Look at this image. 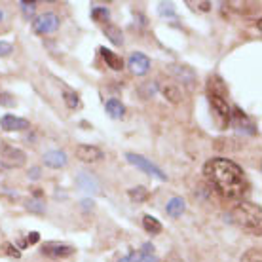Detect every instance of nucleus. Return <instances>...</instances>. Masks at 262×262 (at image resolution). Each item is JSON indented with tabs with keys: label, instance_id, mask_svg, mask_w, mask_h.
<instances>
[{
	"label": "nucleus",
	"instance_id": "obj_15",
	"mask_svg": "<svg viewBox=\"0 0 262 262\" xmlns=\"http://www.w3.org/2000/svg\"><path fill=\"white\" fill-rule=\"evenodd\" d=\"M165 211H167V215L169 216H181L184 213V200L183 198H171L169 203H167V207H165Z\"/></svg>",
	"mask_w": 262,
	"mask_h": 262
},
{
	"label": "nucleus",
	"instance_id": "obj_24",
	"mask_svg": "<svg viewBox=\"0 0 262 262\" xmlns=\"http://www.w3.org/2000/svg\"><path fill=\"white\" fill-rule=\"evenodd\" d=\"M65 103H67V106H69V108H76V106L80 105L78 95H76V93L67 92V93H65Z\"/></svg>",
	"mask_w": 262,
	"mask_h": 262
},
{
	"label": "nucleus",
	"instance_id": "obj_16",
	"mask_svg": "<svg viewBox=\"0 0 262 262\" xmlns=\"http://www.w3.org/2000/svg\"><path fill=\"white\" fill-rule=\"evenodd\" d=\"M143 226H144V230L150 232V234H160V232H162V224H160V221L150 215L143 216Z\"/></svg>",
	"mask_w": 262,
	"mask_h": 262
},
{
	"label": "nucleus",
	"instance_id": "obj_32",
	"mask_svg": "<svg viewBox=\"0 0 262 262\" xmlns=\"http://www.w3.org/2000/svg\"><path fill=\"white\" fill-rule=\"evenodd\" d=\"M40 239V236L38 234H36V232H33V234H31V236L27 237V243H36Z\"/></svg>",
	"mask_w": 262,
	"mask_h": 262
},
{
	"label": "nucleus",
	"instance_id": "obj_25",
	"mask_svg": "<svg viewBox=\"0 0 262 262\" xmlns=\"http://www.w3.org/2000/svg\"><path fill=\"white\" fill-rule=\"evenodd\" d=\"M21 10L25 13V17H33L36 10V2H21Z\"/></svg>",
	"mask_w": 262,
	"mask_h": 262
},
{
	"label": "nucleus",
	"instance_id": "obj_4",
	"mask_svg": "<svg viewBox=\"0 0 262 262\" xmlns=\"http://www.w3.org/2000/svg\"><path fill=\"white\" fill-rule=\"evenodd\" d=\"M209 103H211L213 112H215L216 120H219V124L223 125V127H226V125L232 122V111H230L226 99H224L221 93L209 92Z\"/></svg>",
	"mask_w": 262,
	"mask_h": 262
},
{
	"label": "nucleus",
	"instance_id": "obj_30",
	"mask_svg": "<svg viewBox=\"0 0 262 262\" xmlns=\"http://www.w3.org/2000/svg\"><path fill=\"white\" fill-rule=\"evenodd\" d=\"M4 249H6L8 255H13V256H19V251H15V247H12L10 243H4Z\"/></svg>",
	"mask_w": 262,
	"mask_h": 262
},
{
	"label": "nucleus",
	"instance_id": "obj_9",
	"mask_svg": "<svg viewBox=\"0 0 262 262\" xmlns=\"http://www.w3.org/2000/svg\"><path fill=\"white\" fill-rule=\"evenodd\" d=\"M76 158H80L82 162H97L103 158V152L92 144H80L76 148Z\"/></svg>",
	"mask_w": 262,
	"mask_h": 262
},
{
	"label": "nucleus",
	"instance_id": "obj_26",
	"mask_svg": "<svg viewBox=\"0 0 262 262\" xmlns=\"http://www.w3.org/2000/svg\"><path fill=\"white\" fill-rule=\"evenodd\" d=\"M15 105V99L10 93H0V106H13Z\"/></svg>",
	"mask_w": 262,
	"mask_h": 262
},
{
	"label": "nucleus",
	"instance_id": "obj_2",
	"mask_svg": "<svg viewBox=\"0 0 262 262\" xmlns=\"http://www.w3.org/2000/svg\"><path fill=\"white\" fill-rule=\"evenodd\" d=\"M232 216H234V223L243 228L245 232H249L253 236H260L262 230V211L258 205L249 202L239 203L236 209L232 211Z\"/></svg>",
	"mask_w": 262,
	"mask_h": 262
},
{
	"label": "nucleus",
	"instance_id": "obj_20",
	"mask_svg": "<svg viewBox=\"0 0 262 262\" xmlns=\"http://www.w3.org/2000/svg\"><path fill=\"white\" fill-rule=\"evenodd\" d=\"M156 90H158V85H156V82H146V84L139 90L141 92V97H144V99H148V97H152L154 93H156Z\"/></svg>",
	"mask_w": 262,
	"mask_h": 262
},
{
	"label": "nucleus",
	"instance_id": "obj_11",
	"mask_svg": "<svg viewBox=\"0 0 262 262\" xmlns=\"http://www.w3.org/2000/svg\"><path fill=\"white\" fill-rule=\"evenodd\" d=\"M44 164L48 167H53V169H59V167H65L67 165V154L63 150H50L44 154Z\"/></svg>",
	"mask_w": 262,
	"mask_h": 262
},
{
	"label": "nucleus",
	"instance_id": "obj_6",
	"mask_svg": "<svg viewBox=\"0 0 262 262\" xmlns=\"http://www.w3.org/2000/svg\"><path fill=\"white\" fill-rule=\"evenodd\" d=\"M59 29V17L55 13H44L33 23V31L36 34H50Z\"/></svg>",
	"mask_w": 262,
	"mask_h": 262
},
{
	"label": "nucleus",
	"instance_id": "obj_34",
	"mask_svg": "<svg viewBox=\"0 0 262 262\" xmlns=\"http://www.w3.org/2000/svg\"><path fill=\"white\" fill-rule=\"evenodd\" d=\"M118 262H131V260H129V256H124V258H120Z\"/></svg>",
	"mask_w": 262,
	"mask_h": 262
},
{
	"label": "nucleus",
	"instance_id": "obj_3",
	"mask_svg": "<svg viewBox=\"0 0 262 262\" xmlns=\"http://www.w3.org/2000/svg\"><path fill=\"white\" fill-rule=\"evenodd\" d=\"M27 156L21 148H15L12 144H2L0 146V165L6 169H17L25 165Z\"/></svg>",
	"mask_w": 262,
	"mask_h": 262
},
{
	"label": "nucleus",
	"instance_id": "obj_12",
	"mask_svg": "<svg viewBox=\"0 0 262 262\" xmlns=\"http://www.w3.org/2000/svg\"><path fill=\"white\" fill-rule=\"evenodd\" d=\"M44 253L50 256H59V258H63V256H71L72 253H74V249H72L71 245H63V243H48V245H44Z\"/></svg>",
	"mask_w": 262,
	"mask_h": 262
},
{
	"label": "nucleus",
	"instance_id": "obj_1",
	"mask_svg": "<svg viewBox=\"0 0 262 262\" xmlns=\"http://www.w3.org/2000/svg\"><path fill=\"white\" fill-rule=\"evenodd\" d=\"M207 183L226 200H239L247 190V181L242 167L226 158H213L203 165Z\"/></svg>",
	"mask_w": 262,
	"mask_h": 262
},
{
	"label": "nucleus",
	"instance_id": "obj_21",
	"mask_svg": "<svg viewBox=\"0 0 262 262\" xmlns=\"http://www.w3.org/2000/svg\"><path fill=\"white\" fill-rule=\"evenodd\" d=\"M131 262H158L154 255H144V253H131L129 255Z\"/></svg>",
	"mask_w": 262,
	"mask_h": 262
},
{
	"label": "nucleus",
	"instance_id": "obj_33",
	"mask_svg": "<svg viewBox=\"0 0 262 262\" xmlns=\"http://www.w3.org/2000/svg\"><path fill=\"white\" fill-rule=\"evenodd\" d=\"M40 177V169L38 167H33V171H31V179H38Z\"/></svg>",
	"mask_w": 262,
	"mask_h": 262
},
{
	"label": "nucleus",
	"instance_id": "obj_19",
	"mask_svg": "<svg viewBox=\"0 0 262 262\" xmlns=\"http://www.w3.org/2000/svg\"><path fill=\"white\" fill-rule=\"evenodd\" d=\"M242 262H262V251L258 247H253L242 256Z\"/></svg>",
	"mask_w": 262,
	"mask_h": 262
},
{
	"label": "nucleus",
	"instance_id": "obj_29",
	"mask_svg": "<svg viewBox=\"0 0 262 262\" xmlns=\"http://www.w3.org/2000/svg\"><path fill=\"white\" fill-rule=\"evenodd\" d=\"M27 207L31 211H38V213H42L44 211V203H40V202H29L27 203Z\"/></svg>",
	"mask_w": 262,
	"mask_h": 262
},
{
	"label": "nucleus",
	"instance_id": "obj_28",
	"mask_svg": "<svg viewBox=\"0 0 262 262\" xmlns=\"http://www.w3.org/2000/svg\"><path fill=\"white\" fill-rule=\"evenodd\" d=\"M160 13H162V15H173V13H175L173 4H160Z\"/></svg>",
	"mask_w": 262,
	"mask_h": 262
},
{
	"label": "nucleus",
	"instance_id": "obj_18",
	"mask_svg": "<svg viewBox=\"0 0 262 262\" xmlns=\"http://www.w3.org/2000/svg\"><path fill=\"white\" fill-rule=\"evenodd\" d=\"M105 33L108 34V38H111V42H114V44H122V42H124V38H122V31H120L118 27L106 25V27H105Z\"/></svg>",
	"mask_w": 262,
	"mask_h": 262
},
{
	"label": "nucleus",
	"instance_id": "obj_27",
	"mask_svg": "<svg viewBox=\"0 0 262 262\" xmlns=\"http://www.w3.org/2000/svg\"><path fill=\"white\" fill-rule=\"evenodd\" d=\"M12 52H13L12 44H10V42H2V40H0V57H6V55H10Z\"/></svg>",
	"mask_w": 262,
	"mask_h": 262
},
{
	"label": "nucleus",
	"instance_id": "obj_8",
	"mask_svg": "<svg viewBox=\"0 0 262 262\" xmlns=\"http://www.w3.org/2000/svg\"><path fill=\"white\" fill-rule=\"evenodd\" d=\"M0 127L4 131H23L29 127V122L25 118H17L13 114H6L0 118Z\"/></svg>",
	"mask_w": 262,
	"mask_h": 262
},
{
	"label": "nucleus",
	"instance_id": "obj_35",
	"mask_svg": "<svg viewBox=\"0 0 262 262\" xmlns=\"http://www.w3.org/2000/svg\"><path fill=\"white\" fill-rule=\"evenodd\" d=\"M2 17H4V12H2V10H0V21H2Z\"/></svg>",
	"mask_w": 262,
	"mask_h": 262
},
{
	"label": "nucleus",
	"instance_id": "obj_10",
	"mask_svg": "<svg viewBox=\"0 0 262 262\" xmlns=\"http://www.w3.org/2000/svg\"><path fill=\"white\" fill-rule=\"evenodd\" d=\"M76 183H78V186L82 188L84 192H88V194H99V181L95 177H93L92 173H80L78 177H76Z\"/></svg>",
	"mask_w": 262,
	"mask_h": 262
},
{
	"label": "nucleus",
	"instance_id": "obj_22",
	"mask_svg": "<svg viewBox=\"0 0 262 262\" xmlns=\"http://www.w3.org/2000/svg\"><path fill=\"white\" fill-rule=\"evenodd\" d=\"M108 15H111V13H108V10H106V8H93V10H92L93 21H99V23H101V21H105V19H108Z\"/></svg>",
	"mask_w": 262,
	"mask_h": 262
},
{
	"label": "nucleus",
	"instance_id": "obj_14",
	"mask_svg": "<svg viewBox=\"0 0 262 262\" xmlns=\"http://www.w3.org/2000/svg\"><path fill=\"white\" fill-rule=\"evenodd\" d=\"M105 108H106V112H108V116H111V118H124L125 106L120 103L118 99H108Z\"/></svg>",
	"mask_w": 262,
	"mask_h": 262
},
{
	"label": "nucleus",
	"instance_id": "obj_5",
	"mask_svg": "<svg viewBox=\"0 0 262 262\" xmlns=\"http://www.w3.org/2000/svg\"><path fill=\"white\" fill-rule=\"evenodd\" d=\"M125 158H127V162L129 164H133L135 167H139V169H143L144 173H148V175H154V177H158L160 181H165V173H162V169L158 167V165H154L152 162H148L146 158L139 156V154H125Z\"/></svg>",
	"mask_w": 262,
	"mask_h": 262
},
{
	"label": "nucleus",
	"instance_id": "obj_23",
	"mask_svg": "<svg viewBox=\"0 0 262 262\" xmlns=\"http://www.w3.org/2000/svg\"><path fill=\"white\" fill-rule=\"evenodd\" d=\"M129 198L135 200V202H144L146 200V188H143V186L133 188V190H129Z\"/></svg>",
	"mask_w": 262,
	"mask_h": 262
},
{
	"label": "nucleus",
	"instance_id": "obj_17",
	"mask_svg": "<svg viewBox=\"0 0 262 262\" xmlns=\"http://www.w3.org/2000/svg\"><path fill=\"white\" fill-rule=\"evenodd\" d=\"M162 93L167 97V101H169V103H179V101H181V92H179L175 85H164Z\"/></svg>",
	"mask_w": 262,
	"mask_h": 262
},
{
	"label": "nucleus",
	"instance_id": "obj_13",
	"mask_svg": "<svg viewBox=\"0 0 262 262\" xmlns=\"http://www.w3.org/2000/svg\"><path fill=\"white\" fill-rule=\"evenodd\" d=\"M101 55H103V59L106 61V65L111 67L112 71H122L124 69V61H122V57H120L118 53L111 52L106 48H101Z\"/></svg>",
	"mask_w": 262,
	"mask_h": 262
},
{
	"label": "nucleus",
	"instance_id": "obj_31",
	"mask_svg": "<svg viewBox=\"0 0 262 262\" xmlns=\"http://www.w3.org/2000/svg\"><path fill=\"white\" fill-rule=\"evenodd\" d=\"M141 253H144V255H152V253H154V245H150V243H144Z\"/></svg>",
	"mask_w": 262,
	"mask_h": 262
},
{
	"label": "nucleus",
	"instance_id": "obj_7",
	"mask_svg": "<svg viewBox=\"0 0 262 262\" xmlns=\"http://www.w3.org/2000/svg\"><path fill=\"white\" fill-rule=\"evenodd\" d=\"M127 67L131 69L133 74H146L150 69V59L144 53H131L129 59H127Z\"/></svg>",
	"mask_w": 262,
	"mask_h": 262
}]
</instances>
